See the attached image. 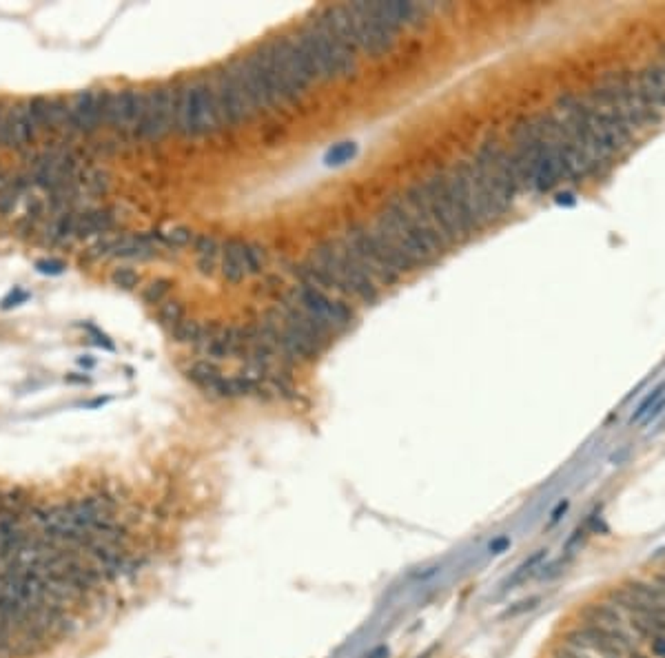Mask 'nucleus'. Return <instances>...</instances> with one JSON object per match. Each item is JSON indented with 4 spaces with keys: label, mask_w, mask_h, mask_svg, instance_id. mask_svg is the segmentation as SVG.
Returning <instances> with one entry per match:
<instances>
[{
    "label": "nucleus",
    "mask_w": 665,
    "mask_h": 658,
    "mask_svg": "<svg viewBox=\"0 0 665 658\" xmlns=\"http://www.w3.org/2000/svg\"><path fill=\"white\" fill-rule=\"evenodd\" d=\"M9 634H11V627H7L3 621H0V654H5V652H9V649H11Z\"/></svg>",
    "instance_id": "38"
},
{
    "label": "nucleus",
    "mask_w": 665,
    "mask_h": 658,
    "mask_svg": "<svg viewBox=\"0 0 665 658\" xmlns=\"http://www.w3.org/2000/svg\"><path fill=\"white\" fill-rule=\"evenodd\" d=\"M550 658H594L592 654H586V652H579L574 647H568V645H561L559 649L552 652Z\"/></svg>",
    "instance_id": "32"
},
{
    "label": "nucleus",
    "mask_w": 665,
    "mask_h": 658,
    "mask_svg": "<svg viewBox=\"0 0 665 658\" xmlns=\"http://www.w3.org/2000/svg\"><path fill=\"white\" fill-rule=\"evenodd\" d=\"M16 197H18V191L14 189V191H5V193H0V213H9L11 209H14V204H16Z\"/></svg>",
    "instance_id": "36"
},
{
    "label": "nucleus",
    "mask_w": 665,
    "mask_h": 658,
    "mask_svg": "<svg viewBox=\"0 0 665 658\" xmlns=\"http://www.w3.org/2000/svg\"><path fill=\"white\" fill-rule=\"evenodd\" d=\"M663 393H665V381H663V384H659V386L652 390V393L641 401V406L636 408V413L632 415V421H641L643 417H646V415L650 413V408H652V406H654V403L663 397Z\"/></svg>",
    "instance_id": "27"
},
{
    "label": "nucleus",
    "mask_w": 665,
    "mask_h": 658,
    "mask_svg": "<svg viewBox=\"0 0 665 658\" xmlns=\"http://www.w3.org/2000/svg\"><path fill=\"white\" fill-rule=\"evenodd\" d=\"M65 381H69V384H89V377H85V375H67Z\"/></svg>",
    "instance_id": "41"
},
{
    "label": "nucleus",
    "mask_w": 665,
    "mask_h": 658,
    "mask_svg": "<svg viewBox=\"0 0 665 658\" xmlns=\"http://www.w3.org/2000/svg\"><path fill=\"white\" fill-rule=\"evenodd\" d=\"M165 240H167L171 246H187V244H191V240H193V231L187 229V226H175V229H171V231L165 235Z\"/></svg>",
    "instance_id": "28"
},
{
    "label": "nucleus",
    "mask_w": 665,
    "mask_h": 658,
    "mask_svg": "<svg viewBox=\"0 0 665 658\" xmlns=\"http://www.w3.org/2000/svg\"><path fill=\"white\" fill-rule=\"evenodd\" d=\"M171 335H173V341L177 344H197L200 335H202V324L185 317L171 328Z\"/></svg>",
    "instance_id": "19"
},
{
    "label": "nucleus",
    "mask_w": 665,
    "mask_h": 658,
    "mask_svg": "<svg viewBox=\"0 0 665 658\" xmlns=\"http://www.w3.org/2000/svg\"><path fill=\"white\" fill-rule=\"evenodd\" d=\"M568 508H570V501L568 499H563V501H559L557 505H555V510L550 512V521H548V528H555L561 519H563V514L568 512Z\"/></svg>",
    "instance_id": "35"
},
{
    "label": "nucleus",
    "mask_w": 665,
    "mask_h": 658,
    "mask_svg": "<svg viewBox=\"0 0 665 658\" xmlns=\"http://www.w3.org/2000/svg\"><path fill=\"white\" fill-rule=\"evenodd\" d=\"M29 299V293L27 291H23V289H14L5 299H3V304H0V308L3 311H11V308H16V306H20L23 302H27Z\"/></svg>",
    "instance_id": "30"
},
{
    "label": "nucleus",
    "mask_w": 665,
    "mask_h": 658,
    "mask_svg": "<svg viewBox=\"0 0 665 658\" xmlns=\"http://www.w3.org/2000/svg\"><path fill=\"white\" fill-rule=\"evenodd\" d=\"M169 289H171V282L169 279H155V282H151L147 289H145V293H143V297H145V302L147 304H160L165 299V295L169 293Z\"/></svg>",
    "instance_id": "25"
},
{
    "label": "nucleus",
    "mask_w": 665,
    "mask_h": 658,
    "mask_svg": "<svg viewBox=\"0 0 665 658\" xmlns=\"http://www.w3.org/2000/svg\"><path fill=\"white\" fill-rule=\"evenodd\" d=\"M424 187V195H426V204L428 211L437 224V229L446 242V246H453L455 242L466 240L463 235V229L459 224V215L455 209V202L448 189V180H446V171H437L433 173L426 182H421Z\"/></svg>",
    "instance_id": "7"
},
{
    "label": "nucleus",
    "mask_w": 665,
    "mask_h": 658,
    "mask_svg": "<svg viewBox=\"0 0 665 658\" xmlns=\"http://www.w3.org/2000/svg\"><path fill=\"white\" fill-rule=\"evenodd\" d=\"M621 587L626 592H630L636 601L646 603V605H650L654 610L665 612V594H663V590L654 581L650 583V581H643V579H628Z\"/></svg>",
    "instance_id": "16"
},
{
    "label": "nucleus",
    "mask_w": 665,
    "mask_h": 658,
    "mask_svg": "<svg viewBox=\"0 0 665 658\" xmlns=\"http://www.w3.org/2000/svg\"><path fill=\"white\" fill-rule=\"evenodd\" d=\"M299 284H311L319 291L337 293L346 299L361 304H375L379 299V286L361 269L353 257L346 240H326L313 249L309 262L295 269Z\"/></svg>",
    "instance_id": "1"
},
{
    "label": "nucleus",
    "mask_w": 665,
    "mask_h": 658,
    "mask_svg": "<svg viewBox=\"0 0 665 658\" xmlns=\"http://www.w3.org/2000/svg\"><path fill=\"white\" fill-rule=\"evenodd\" d=\"M586 534H588V528H586V525H579V528L570 534V537L566 539V543H563V550H566V552L570 554L583 539H586Z\"/></svg>",
    "instance_id": "31"
},
{
    "label": "nucleus",
    "mask_w": 665,
    "mask_h": 658,
    "mask_svg": "<svg viewBox=\"0 0 665 658\" xmlns=\"http://www.w3.org/2000/svg\"><path fill=\"white\" fill-rule=\"evenodd\" d=\"M473 167L493 204V209L497 211L499 217H503L512 207L517 193L521 191L510 151L499 145L497 140H486L479 145L473 158Z\"/></svg>",
    "instance_id": "3"
},
{
    "label": "nucleus",
    "mask_w": 665,
    "mask_h": 658,
    "mask_svg": "<svg viewBox=\"0 0 665 658\" xmlns=\"http://www.w3.org/2000/svg\"><path fill=\"white\" fill-rule=\"evenodd\" d=\"M548 557V550H537L532 557H528L526 561H523L519 567H517V572L512 574V577L508 579V583H506V587H512V585H517V583H521L523 579L528 577V574L532 572V567H537L543 559Z\"/></svg>",
    "instance_id": "21"
},
{
    "label": "nucleus",
    "mask_w": 665,
    "mask_h": 658,
    "mask_svg": "<svg viewBox=\"0 0 665 658\" xmlns=\"http://www.w3.org/2000/svg\"><path fill=\"white\" fill-rule=\"evenodd\" d=\"M111 282L118 286V289H125V291H133L135 286L140 284V275L133 271V269H115L113 275H111Z\"/></svg>",
    "instance_id": "26"
},
{
    "label": "nucleus",
    "mask_w": 665,
    "mask_h": 658,
    "mask_svg": "<svg viewBox=\"0 0 665 658\" xmlns=\"http://www.w3.org/2000/svg\"><path fill=\"white\" fill-rule=\"evenodd\" d=\"M78 364H80V366H85V368H93V366H96V361H93L91 357H80V359H78Z\"/></svg>",
    "instance_id": "44"
},
{
    "label": "nucleus",
    "mask_w": 665,
    "mask_h": 658,
    "mask_svg": "<svg viewBox=\"0 0 665 658\" xmlns=\"http://www.w3.org/2000/svg\"><path fill=\"white\" fill-rule=\"evenodd\" d=\"M386 654H388V649L386 647H377L368 658H386Z\"/></svg>",
    "instance_id": "43"
},
{
    "label": "nucleus",
    "mask_w": 665,
    "mask_h": 658,
    "mask_svg": "<svg viewBox=\"0 0 665 658\" xmlns=\"http://www.w3.org/2000/svg\"><path fill=\"white\" fill-rule=\"evenodd\" d=\"M65 269H67L65 262H60V259H40V262H36V271L40 275H63Z\"/></svg>",
    "instance_id": "29"
},
{
    "label": "nucleus",
    "mask_w": 665,
    "mask_h": 658,
    "mask_svg": "<svg viewBox=\"0 0 665 658\" xmlns=\"http://www.w3.org/2000/svg\"><path fill=\"white\" fill-rule=\"evenodd\" d=\"M111 226H113V215L109 211H87L83 215H76V235L78 237L107 233Z\"/></svg>",
    "instance_id": "17"
},
{
    "label": "nucleus",
    "mask_w": 665,
    "mask_h": 658,
    "mask_svg": "<svg viewBox=\"0 0 665 658\" xmlns=\"http://www.w3.org/2000/svg\"><path fill=\"white\" fill-rule=\"evenodd\" d=\"M27 107L36 129L49 131V100L45 96H33L31 100H27Z\"/></svg>",
    "instance_id": "20"
},
{
    "label": "nucleus",
    "mask_w": 665,
    "mask_h": 658,
    "mask_svg": "<svg viewBox=\"0 0 665 658\" xmlns=\"http://www.w3.org/2000/svg\"><path fill=\"white\" fill-rule=\"evenodd\" d=\"M295 40L309 56L319 80L353 78L357 73V53L339 38L321 11L295 31Z\"/></svg>",
    "instance_id": "2"
},
{
    "label": "nucleus",
    "mask_w": 665,
    "mask_h": 658,
    "mask_svg": "<svg viewBox=\"0 0 665 658\" xmlns=\"http://www.w3.org/2000/svg\"><path fill=\"white\" fill-rule=\"evenodd\" d=\"M581 621L583 623H594V625H601V627H610V629H623L626 627V614H623L619 607H614L612 603L608 601H601V603H588L579 612Z\"/></svg>",
    "instance_id": "14"
},
{
    "label": "nucleus",
    "mask_w": 665,
    "mask_h": 658,
    "mask_svg": "<svg viewBox=\"0 0 665 658\" xmlns=\"http://www.w3.org/2000/svg\"><path fill=\"white\" fill-rule=\"evenodd\" d=\"M510 548V537H497V539H493L490 541V552L493 554H501V552H506Z\"/></svg>",
    "instance_id": "40"
},
{
    "label": "nucleus",
    "mask_w": 665,
    "mask_h": 658,
    "mask_svg": "<svg viewBox=\"0 0 665 658\" xmlns=\"http://www.w3.org/2000/svg\"><path fill=\"white\" fill-rule=\"evenodd\" d=\"M661 63H663V65H665V58H663V60H661Z\"/></svg>",
    "instance_id": "47"
},
{
    "label": "nucleus",
    "mask_w": 665,
    "mask_h": 658,
    "mask_svg": "<svg viewBox=\"0 0 665 658\" xmlns=\"http://www.w3.org/2000/svg\"><path fill=\"white\" fill-rule=\"evenodd\" d=\"M175 129V91L158 87L145 93L143 118H140L138 138L163 140Z\"/></svg>",
    "instance_id": "9"
},
{
    "label": "nucleus",
    "mask_w": 665,
    "mask_h": 658,
    "mask_svg": "<svg viewBox=\"0 0 665 658\" xmlns=\"http://www.w3.org/2000/svg\"><path fill=\"white\" fill-rule=\"evenodd\" d=\"M9 187H11V180L5 173H0V193H5Z\"/></svg>",
    "instance_id": "42"
},
{
    "label": "nucleus",
    "mask_w": 665,
    "mask_h": 658,
    "mask_svg": "<svg viewBox=\"0 0 665 658\" xmlns=\"http://www.w3.org/2000/svg\"><path fill=\"white\" fill-rule=\"evenodd\" d=\"M446 180H448V189H450V195H453V202H455V209H457V215H459V224L463 229V235L470 237L479 229H477L475 217H473L468 191H466V187H463V180H461V175H459V171L455 167L450 171H446Z\"/></svg>",
    "instance_id": "13"
},
{
    "label": "nucleus",
    "mask_w": 665,
    "mask_h": 658,
    "mask_svg": "<svg viewBox=\"0 0 665 658\" xmlns=\"http://www.w3.org/2000/svg\"><path fill=\"white\" fill-rule=\"evenodd\" d=\"M539 596H532V599H526V601H521V603H517V607H510L506 614L503 616H519V614H523V612H528V610H535L537 605H539Z\"/></svg>",
    "instance_id": "33"
},
{
    "label": "nucleus",
    "mask_w": 665,
    "mask_h": 658,
    "mask_svg": "<svg viewBox=\"0 0 665 658\" xmlns=\"http://www.w3.org/2000/svg\"><path fill=\"white\" fill-rule=\"evenodd\" d=\"M71 113V131L78 133H96L103 125V113H100V91L83 89L78 91L69 105Z\"/></svg>",
    "instance_id": "11"
},
{
    "label": "nucleus",
    "mask_w": 665,
    "mask_h": 658,
    "mask_svg": "<svg viewBox=\"0 0 665 658\" xmlns=\"http://www.w3.org/2000/svg\"><path fill=\"white\" fill-rule=\"evenodd\" d=\"M0 147L14 149V105L3 109V122H0Z\"/></svg>",
    "instance_id": "23"
},
{
    "label": "nucleus",
    "mask_w": 665,
    "mask_h": 658,
    "mask_svg": "<svg viewBox=\"0 0 665 658\" xmlns=\"http://www.w3.org/2000/svg\"><path fill=\"white\" fill-rule=\"evenodd\" d=\"M195 253H197V269L202 275H213L217 269V253L220 244L211 235H200L195 240Z\"/></svg>",
    "instance_id": "18"
},
{
    "label": "nucleus",
    "mask_w": 665,
    "mask_h": 658,
    "mask_svg": "<svg viewBox=\"0 0 665 658\" xmlns=\"http://www.w3.org/2000/svg\"><path fill=\"white\" fill-rule=\"evenodd\" d=\"M3 109H5V107H3V105H0V122H3Z\"/></svg>",
    "instance_id": "46"
},
{
    "label": "nucleus",
    "mask_w": 665,
    "mask_h": 658,
    "mask_svg": "<svg viewBox=\"0 0 665 658\" xmlns=\"http://www.w3.org/2000/svg\"><path fill=\"white\" fill-rule=\"evenodd\" d=\"M617 87H619V102H621V111L626 115L628 125L634 133L650 129L652 122L646 113V107H643V100L639 93V76L630 69H623L617 73Z\"/></svg>",
    "instance_id": "10"
},
{
    "label": "nucleus",
    "mask_w": 665,
    "mask_h": 658,
    "mask_svg": "<svg viewBox=\"0 0 665 658\" xmlns=\"http://www.w3.org/2000/svg\"><path fill=\"white\" fill-rule=\"evenodd\" d=\"M353 257L359 262V266L368 273V277L379 284H395L401 277V271L388 255L386 246L381 244L373 226L366 224H351L344 235Z\"/></svg>",
    "instance_id": "5"
},
{
    "label": "nucleus",
    "mask_w": 665,
    "mask_h": 658,
    "mask_svg": "<svg viewBox=\"0 0 665 658\" xmlns=\"http://www.w3.org/2000/svg\"><path fill=\"white\" fill-rule=\"evenodd\" d=\"M160 319H163V324H167V326L173 328L180 319H185V308H182V304L175 302V299L165 302L163 306H160Z\"/></svg>",
    "instance_id": "24"
},
{
    "label": "nucleus",
    "mask_w": 665,
    "mask_h": 658,
    "mask_svg": "<svg viewBox=\"0 0 665 658\" xmlns=\"http://www.w3.org/2000/svg\"><path fill=\"white\" fill-rule=\"evenodd\" d=\"M36 133L38 129L31 120L27 102H18V105H14V149L25 151L27 147H31Z\"/></svg>",
    "instance_id": "15"
},
{
    "label": "nucleus",
    "mask_w": 665,
    "mask_h": 658,
    "mask_svg": "<svg viewBox=\"0 0 665 658\" xmlns=\"http://www.w3.org/2000/svg\"><path fill=\"white\" fill-rule=\"evenodd\" d=\"M353 151H355V149H353V147L349 145V142H346V145H344V147H341V149H335V151H331V155H329V160H333L335 164H339L341 160H346L349 155H353ZM333 162H331V164H333Z\"/></svg>",
    "instance_id": "39"
},
{
    "label": "nucleus",
    "mask_w": 665,
    "mask_h": 658,
    "mask_svg": "<svg viewBox=\"0 0 665 658\" xmlns=\"http://www.w3.org/2000/svg\"><path fill=\"white\" fill-rule=\"evenodd\" d=\"M87 331H89L91 335H93V341H96L98 346H105L107 351H113V348H115V346H113V344L109 341V337H107L105 333H100L96 326H87Z\"/></svg>",
    "instance_id": "37"
},
{
    "label": "nucleus",
    "mask_w": 665,
    "mask_h": 658,
    "mask_svg": "<svg viewBox=\"0 0 665 658\" xmlns=\"http://www.w3.org/2000/svg\"><path fill=\"white\" fill-rule=\"evenodd\" d=\"M211 87H213V98H215V107H217V115L222 125L237 127L257 113L249 102V98L244 96V91H242L239 82L235 80L229 65H222L213 73Z\"/></svg>",
    "instance_id": "8"
},
{
    "label": "nucleus",
    "mask_w": 665,
    "mask_h": 658,
    "mask_svg": "<svg viewBox=\"0 0 665 658\" xmlns=\"http://www.w3.org/2000/svg\"><path fill=\"white\" fill-rule=\"evenodd\" d=\"M222 277L229 284H239L249 277L247 273V242L244 240H227L222 246Z\"/></svg>",
    "instance_id": "12"
},
{
    "label": "nucleus",
    "mask_w": 665,
    "mask_h": 658,
    "mask_svg": "<svg viewBox=\"0 0 665 658\" xmlns=\"http://www.w3.org/2000/svg\"><path fill=\"white\" fill-rule=\"evenodd\" d=\"M293 304L321 322L331 333H341L353 324V311L346 302L335 299L331 293L319 291L311 284H297L293 291Z\"/></svg>",
    "instance_id": "6"
},
{
    "label": "nucleus",
    "mask_w": 665,
    "mask_h": 658,
    "mask_svg": "<svg viewBox=\"0 0 665 658\" xmlns=\"http://www.w3.org/2000/svg\"><path fill=\"white\" fill-rule=\"evenodd\" d=\"M76 235V215L73 213H63L51 226V237L56 242H63L67 237Z\"/></svg>",
    "instance_id": "22"
},
{
    "label": "nucleus",
    "mask_w": 665,
    "mask_h": 658,
    "mask_svg": "<svg viewBox=\"0 0 665 658\" xmlns=\"http://www.w3.org/2000/svg\"><path fill=\"white\" fill-rule=\"evenodd\" d=\"M648 647H650V656L654 658H665V636L663 634H656L648 641Z\"/></svg>",
    "instance_id": "34"
},
{
    "label": "nucleus",
    "mask_w": 665,
    "mask_h": 658,
    "mask_svg": "<svg viewBox=\"0 0 665 658\" xmlns=\"http://www.w3.org/2000/svg\"><path fill=\"white\" fill-rule=\"evenodd\" d=\"M222 127L211 78L191 80L175 89V131L185 138L213 133Z\"/></svg>",
    "instance_id": "4"
},
{
    "label": "nucleus",
    "mask_w": 665,
    "mask_h": 658,
    "mask_svg": "<svg viewBox=\"0 0 665 658\" xmlns=\"http://www.w3.org/2000/svg\"><path fill=\"white\" fill-rule=\"evenodd\" d=\"M628 658H648V656H646V654H641V652H639V647H634V649H630V652H628Z\"/></svg>",
    "instance_id": "45"
}]
</instances>
